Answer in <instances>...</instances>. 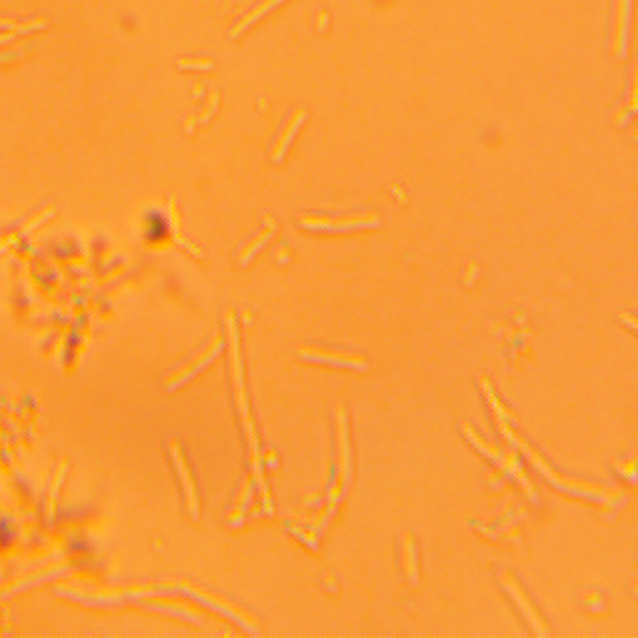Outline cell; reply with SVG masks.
I'll return each instance as SVG.
<instances>
[{
	"label": "cell",
	"mask_w": 638,
	"mask_h": 638,
	"mask_svg": "<svg viewBox=\"0 0 638 638\" xmlns=\"http://www.w3.org/2000/svg\"><path fill=\"white\" fill-rule=\"evenodd\" d=\"M177 65H180V68H205V70H210L212 60H177Z\"/></svg>",
	"instance_id": "12"
},
{
	"label": "cell",
	"mask_w": 638,
	"mask_h": 638,
	"mask_svg": "<svg viewBox=\"0 0 638 638\" xmlns=\"http://www.w3.org/2000/svg\"><path fill=\"white\" fill-rule=\"evenodd\" d=\"M461 429H464V434H466V436H469V441H471V444H477L484 454H489V457H491V459H496V461L502 459V452H499V449H496L494 444H489V441H484L481 436H479V434L469 427V424H461Z\"/></svg>",
	"instance_id": "11"
},
{
	"label": "cell",
	"mask_w": 638,
	"mask_h": 638,
	"mask_svg": "<svg viewBox=\"0 0 638 638\" xmlns=\"http://www.w3.org/2000/svg\"><path fill=\"white\" fill-rule=\"evenodd\" d=\"M402 569H404V576L414 583L416 581V546H414V536H411L409 531L402 533Z\"/></svg>",
	"instance_id": "8"
},
{
	"label": "cell",
	"mask_w": 638,
	"mask_h": 638,
	"mask_svg": "<svg viewBox=\"0 0 638 638\" xmlns=\"http://www.w3.org/2000/svg\"><path fill=\"white\" fill-rule=\"evenodd\" d=\"M0 28H8V30H15V28H18V23H12V20H8V18H0Z\"/></svg>",
	"instance_id": "14"
},
{
	"label": "cell",
	"mask_w": 638,
	"mask_h": 638,
	"mask_svg": "<svg viewBox=\"0 0 638 638\" xmlns=\"http://www.w3.org/2000/svg\"><path fill=\"white\" fill-rule=\"evenodd\" d=\"M619 317H621V319H623V322H626V324H628V327H633V329H636V332H638V317H633V314H626V312H621V314H619Z\"/></svg>",
	"instance_id": "13"
},
{
	"label": "cell",
	"mask_w": 638,
	"mask_h": 638,
	"mask_svg": "<svg viewBox=\"0 0 638 638\" xmlns=\"http://www.w3.org/2000/svg\"><path fill=\"white\" fill-rule=\"evenodd\" d=\"M633 115V112H638V62L633 65V75H631V87H628V100L626 105H623V110L616 112V123H623V115Z\"/></svg>",
	"instance_id": "10"
},
{
	"label": "cell",
	"mask_w": 638,
	"mask_h": 638,
	"mask_svg": "<svg viewBox=\"0 0 638 638\" xmlns=\"http://www.w3.org/2000/svg\"><path fill=\"white\" fill-rule=\"evenodd\" d=\"M335 429H337V466H335V484H332V491H329V502L327 506L335 508L339 502L342 491L347 486V479L352 474V459H349V429H347V416L342 404L335 407Z\"/></svg>",
	"instance_id": "2"
},
{
	"label": "cell",
	"mask_w": 638,
	"mask_h": 638,
	"mask_svg": "<svg viewBox=\"0 0 638 638\" xmlns=\"http://www.w3.org/2000/svg\"><path fill=\"white\" fill-rule=\"evenodd\" d=\"M297 354L302 360L322 362V364H339V366H354V369H364L366 360L362 354L354 352H339V349H324V347H310V344H297Z\"/></svg>",
	"instance_id": "4"
},
{
	"label": "cell",
	"mask_w": 638,
	"mask_h": 638,
	"mask_svg": "<svg viewBox=\"0 0 638 638\" xmlns=\"http://www.w3.org/2000/svg\"><path fill=\"white\" fill-rule=\"evenodd\" d=\"M481 389H484V394H486V399H489V404L494 407V411H496V422H499V429L504 432V436H506L511 444H516L524 452V457L531 461L536 469L544 474L549 481L553 484V486H558L561 491H571V494H581V496H599V499H616V491L614 489H606V486H599V484H586V481H581V479H569V477H564V474H558L556 469H551V466L546 464L544 461V457H541L533 446H529L526 441L521 439L519 434L514 432V429L508 427L506 424V409H504L502 404H499V399L494 397V391H491V387L486 384V379H481Z\"/></svg>",
	"instance_id": "1"
},
{
	"label": "cell",
	"mask_w": 638,
	"mask_h": 638,
	"mask_svg": "<svg viewBox=\"0 0 638 638\" xmlns=\"http://www.w3.org/2000/svg\"><path fill=\"white\" fill-rule=\"evenodd\" d=\"M12 37H15V30L3 33V35H0V43H8V40H12Z\"/></svg>",
	"instance_id": "15"
},
{
	"label": "cell",
	"mask_w": 638,
	"mask_h": 638,
	"mask_svg": "<svg viewBox=\"0 0 638 638\" xmlns=\"http://www.w3.org/2000/svg\"><path fill=\"white\" fill-rule=\"evenodd\" d=\"M279 3H285V0H265V3H260V6L254 8L252 12H247V15H245V18H242L240 23L235 25V28H232V33H229V35H232V37H240L242 33L247 30L249 25H252V23H257V20H260L262 15H265V12H269V10H272V8H277Z\"/></svg>",
	"instance_id": "9"
},
{
	"label": "cell",
	"mask_w": 638,
	"mask_h": 638,
	"mask_svg": "<svg viewBox=\"0 0 638 638\" xmlns=\"http://www.w3.org/2000/svg\"><path fill=\"white\" fill-rule=\"evenodd\" d=\"M304 118H307V112H304L302 107H297V110H294V112L290 115V120H287V125H285V130L279 132L277 145H274V150H272V160H274V162L282 160V155H285V150L290 148L292 137H294V132L299 130V125L304 123Z\"/></svg>",
	"instance_id": "7"
},
{
	"label": "cell",
	"mask_w": 638,
	"mask_h": 638,
	"mask_svg": "<svg viewBox=\"0 0 638 638\" xmlns=\"http://www.w3.org/2000/svg\"><path fill=\"white\" fill-rule=\"evenodd\" d=\"M299 224L307 229H339V232H347V229H357V227H377L379 224V215L377 212H357V215H299Z\"/></svg>",
	"instance_id": "3"
},
{
	"label": "cell",
	"mask_w": 638,
	"mask_h": 638,
	"mask_svg": "<svg viewBox=\"0 0 638 638\" xmlns=\"http://www.w3.org/2000/svg\"><path fill=\"white\" fill-rule=\"evenodd\" d=\"M499 581H502V586L508 591V596H511V601H514L516 606H519V611L524 614V619H526L529 626H531L533 631L539 633V636H544V633H546V626L541 623L539 611H536V608H533V603L529 601V596L524 594V591H521V586L516 583L514 574H508V571H504L502 576H499Z\"/></svg>",
	"instance_id": "5"
},
{
	"label": "cell",
	"mask_w": 638,
	"mask_h": 638,
	"mask_svg": "<svg viewBox=\"0 0 638 638\" xmlns=\"http://www.w3.org/2000/svg\"><path fill=\"white\" fill-rule=\"evenodd\" d=\"M324 20H327V15H324V12H319V23H317V25H319V30L324 28Z\"/></svg>",
	"instance_id": "16"
},
{
	"label": "cell",
	"mask_w": 638,
	"mask_h": 638,
	"mask_svg": "<svg viewBox=\"0 0 638 638\" xmlns=\"http://www.w3.org/2000/svg\"><path fill=\"white\" fill-rule=\"evenodd\" d=\"M628 28H631V0H616V25H614V55L623 57L628 53Z\"/></svg>",
	"instance_id": "6"
}]
</instances>
